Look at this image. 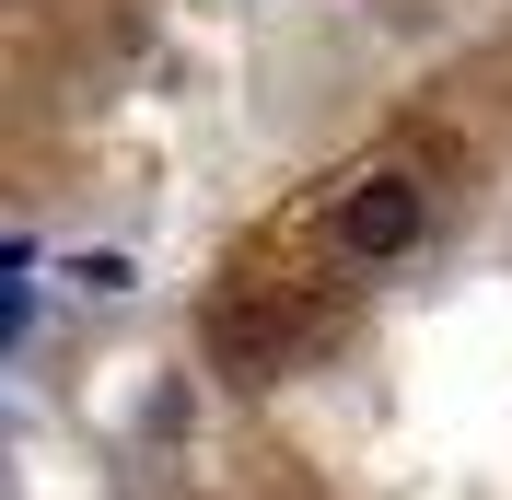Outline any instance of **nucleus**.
Returning <instances> with one entry per match:
<instances>
[{
	"mask_svg": "<svg viewBox=\"0 0 512 500\" xmlns=\"http://www.w3.org/2000/svg\"><path fill=\"white\" fill-rule=\"evenodd\" d=\"M338 233H350V256H396V245H419V187H396V175H373V187H350V210H338Z\"/></svg>",
	"mask_w": 512,
	"mask_h": 500,
	"instance_id": "nucleus-1",
	"label": "nucleus"
}]
</instances>
